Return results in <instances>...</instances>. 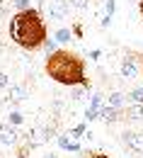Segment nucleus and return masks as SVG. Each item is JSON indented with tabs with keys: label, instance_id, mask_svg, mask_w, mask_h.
<instances>
[{
	"label": "nucleus",
	"instance_id": "1",
	"mask_svg": "<svg viewBox=\"0 0 143 158\" xmlns=\"http://www.w3.org/2000/svg\"><path fill=\"white\" fill-rule=\"evenodd\" d=\"M44 71L46 76L58 83V85H66V88H90V80H87V66H85V59L80 54L70 51V49H63L58 46L54 54H49L46 61H44Z\"/></svg>",
	"mask_w": 143,
	"mask_h": 158
},
{
	"label": "nucleus",
	"instance_id": "2",
	"mask_svg": "<svg viewBox=\"0 0 143 158\" xmlns=\"http://www.w3.org/2000/svg\"><path fill=\"white\" fill-rule=\"evenodd\" d=\"M10 39L24 51H39L49 39V27L37 7L15 12L10 20Z\"/></svg>",
	"mask_w": 143,
	"mask_h": 158
},
{
	"label": "nucleus",
	"instance_id": "3",
	"mask_svg": "<svg viewBox=\"0 0 143 158\" xmlns=\"http://www.w3.org/2000/svg\"><path fill=\"white\" fill-rule=\"evenodd\" d=\"M141 66H143V54H141V51L129 49V51L124 54V59H121L119 73H121V78L131 80V78H136V76L141 73Z\"/></svg>",
	"mask_w": 143,
	"mask_h": 158
},
{
	"label": "nucleus",
	"instance_id": "4",
	"mask_svg": "<svg viewBox=\"0 0 143 158\" xmlns=\"http://www.w3.org/2000/svg\"><path fill=\"white\" fill-rule=\"evenodd\" d=\"M70 15V2L68 0H51L49 2V17L54 22H63Z\"/></svg>",
	"mask_w": 143,
	"mask_h": 158
},
{
	"label": "nucleus",
	"instance_id": "5",
	"mask_svg": "<svg viewBox=\"0 0 143 158\" xmlns=\"http://www.w3.org/2000/svg\"><path fill=\"white\" fill-rule=\"evenodd\" d=\"M104 95L102 93H95L92 98H90V105L85 107V112H82V119L85 122H95V119H100V110H102L104 105Z\"/></svg>",
	"mask_w": 143,
	"mask_h": 158
},
{
	"label": "nucleus",
	"instance_id": "6",
	"mask_svg": "<svg viewBox=\"0 0 143 158\" xmlns=\"http://www.w3.org/2000/svg\"><path fill=\"white\" fill-rule=\"evenodd\" d=\"M0 143H2V146H17V143H20L17 127H12L10 122H7V124H0Z\"/></svg>",
	"mask_w": 143,
	"mask_h": 158
},
{
	"label": "nucleus",
	"instance_id": "7",
	"mask_svg": "<svg viewBox=\"0 0 143 158\" xmlns=\"http://www.w3.org/2000/svg\"><path fill=\"white\" fill-rule=\"evenodd\" d=\"M121 143L126 148L136 151V153H143V134L141 131H124L121 134Z\"/></svg>",
	"mask_w": 143,
	"mask_h": 158
},
{
	"label": "nucleus",
	"instance_id": "8",
	"mask_svg": "<svg viewBox=\"0 0 143 158\" xmlns=\"http://www.w3.org/2000/svg\"><path fill=\"white\" fill-rule=\"evenodd\" d=\"M100 119H102L104 124H117V122L126 119V114H124V110H119V107H109V105H104L102 110H100Z\"/></svg>",
	"mask_w": 143,
	"mask_h": 158
},
{
	"label": "nucleus",
	"instance_id": "9",
	"mask_svg": "<svg viewBox=\"0 0 143 158\" xmlns=\"http://www.w3.org/2000/svg\"><path fill=\"white\" fill-rule=\"evenodd\" d=\"M56 143H58V148L63 151H70V153H80V141H75V139H68V134H58L56 136Z\"/></svg>",
	"mask_w": 143,
	"mask_h": 158
},
{
	"label": "nucleus",
	"instance_id": "10",
	"mask_svg": "<svg viewBox=\"0 0 143 158\" xmlns=\"http://www.w3.org/2000/svg\"><path fill=\"white\" fill-rule=\"evenodd\" d=\"M27 98H29V88H27L24 83L10 88V102H12V105H17V102H22V100H27Z\"/></svg>",
	"mask_w": 143,
	"mask_h": 158
},
{
	"label": "nucleus",
	"instance_id": "11",
	"mask_svg": "<svg viewBox=\"0 0 143 158\" xmlns=\"http://www.w3.org/2000/svg\"><path fill=\"white\" fill-rule=\"evenodd\" d=\"M124 114H126V122H143V105H126Z\"/></svg>",
	"mask_w": 143,
	"mask_h": 158
},
{
	"label": "nucleus",
	"instance_id": "12",
	"mask_svg": "<svg viewBox=\"0 0 143 158\" xmlns=\"http://www.w3.org/2000/svg\"><path fill=\"white\" fill-rule=\"evenodd\" d=\"M107 105H109V107H119V110H124V105H129V102H126V95H124V93L114 90V93H109Z\"/></svg>",
	"mask_w": 143,
	"mask_h": 158
},
{
	"label": "nucleus",
	"instance_id": "13",
	"mask_svg": "<svg viewBox=\"0 0 143 158\" xmlns=\"http://www.w3.org/2000/svg\"><path fill=\"white\" fill-rule=\"evenodd\" d=\"M54 39L58 41V44H68V41L75 39V37H73V29H70V27H58V29L54 32Z\"/></svg>",
	"mask_w": 143,
	"mask_h": 158
},
{
	"label": "nucleus",
	"instance_id": "14",
	"mask_svg": "<svg viewBox=\"0 0 143 158\" xmlns=\"http://www.w3.org/2000/svg\"><path fill=\"white\" fill-rule=\"evenodd\" d=\"M126 102L129 105H143V88H131L126 93Z\"/></svg>",
	"mask_w": 143,
	"mask_h": 158
},
{
	"label": "nucleus",
	"instance_id": "15",
	"mask_svg": "<svg viewBox=\"0 0 143 158\" xmlns=\"http://www.w3.org/2000/svg\"><path fill=\"white\" fill-rule=\"evenodd\" d=\"M85 134H87V122H85V119H82L80 124H75V127H73V129L68 131V136H70V139H75V141H78V139H82Z\"/></svg>",
	"mask_w": 143,
	"mask_h": 158
},
{
	"label": "nucleus",
	"instance_id": "16",
	"mask_svg": "<svg viewBox=\"0 0 143 158\" xmlns=\"http://www.w3.org/2000/svg\"><path fill=\"white\" fill-rule=\"evenodd\" d=\"M7 122H10V124H12V127H20L22 122H24V114H22L20 110H12V112H10V114H7Z\"/></svg>",
	"mask_w": 143,
	"mask_h": 158
},
{
	"label": "nucleus",
	"instance_id": "17",
	"mask_svg": "<svg viewBox=\"0 0 143 158\" xmlns=\"http://www.w3.org/2000/svg\"><path fill=\"white\" fill-rule=\"evenodd\" d=\"M41 49H44V51H46V56H49V54H54V51L58 49V41H56V39H51V37H49V39L44 41V46H41Z\"/></svg>",
	"mask_w": 143,
	"mask_h": 158
},
{
	"label": "nucleus",
	"instance_id": "18",
	"mask_svg": "<svg viewBox=\"0 0 143 158\" xmlns=\"http://www.w3.org/2000/svg\"><path fill=\"white\" fill-rule=\"evenodd\" d=\"M114 12H117V0H107V2H104V15L114 17Z\"/></svg>",
	"mask_w": 143,
	"mask_h": 158
},
{
	"label": "nucleus",
	"instance_id": "19",
	"mask_svg": "<svg viewBox=\"0 0 143 158\" xmlns=\"http://www.w3.org/2000/svg\"><path fill=\"white\" fill-rule=\"evenodd\" d=\"M70 2V7H75V10H87L90 7V0H68Z\"/></svg>",
	"mask_w": 143,
	"mask_h": 158
},
{
	"label": "nucleus",
	"instance_id": "20",
	"mask_svg": "<svg viewBox=\"0 0 143 158\" xmlns=\"http://www.w3.org/2000/svg\"><path fill=\"white\" fill-rule=\"evenodd\" d=\"M12 5L17 7V12H22V10H29L32 7V0H12Z\"/></svg>",
	"mask_w": 143,
	"mask_h": 158
},
{
	"label": "nucleus",
	"instance_id": "21",
	"mask_svg": "<svg viewBox=\"0 0 143 158\" xmlns=\"http://www.w3.org/2000/svg\"><path fill=\"white\" fill-rule=\"evenodd\" d=\"M70 29H73V37H75V39H82V37H85V32H82V24H80V22H73V24H70Z\"/></svg>",
	"mask_w": 143,
	"mask_h": 158
},
{
	"label": "nucleus",
	"instance_id": "22",
	"mask_svg": "<svg viewBox=\"0 0 143 158\" xmlns=\"http://www.w3.org/2000/svg\"><path fill=\"white\" fill-rule=\"evenodd\" d=\"M2 88H10V78H7V76L0 71V90H2Z\"/></svg>",
	"mask_w": 143,
	"mask_h": 158
},
{
	"label": "nucleus",
	"instance_id": "23",
	"mask_svg": "<svg viewBox=\"0 0 143 158\" xmlns=\"http://www.w3.org/2000/svg\"><path fill=\"white\" fill-rule=\"evenodd\" d=\"M112 20H114V17H109V15H104V17H102V22H100V27H102V29H107V27L112 24Z\"/></svg>",
	"mask_w": 143,
	"mask_h": 158
},
{
	"label": "nucleus",
	"instance_id": "24",
	"mask_svg": "<svg viewBox=\"0 0 143 158\" xmlns=\"http://www.w3.org/2000/svg\"><path fill=\"white\" fill-rule=\"evenodd\" d=\"M100 56H102V49H92V51H90V59L92 61H97Z\"/></svg>",
	"mask_w": 143,
	"mask_h": 158
},
{
	"label": "nucleus",
	"instance_id": "25",
	"mask_svg": "<svg viewBox=\"0 0 143 158\" xmlns=\"http://www.w3.org/2000/svg\"><path fill=\"white\" fill-rule=\"evenodd\" d=\"M87 158H109V156H104V153H92V151H87Z\"/></svg>",
	"mask_w": 143,
	"mask_h": 158
},
{
	"label": "nucleus",
	"instance_id": "26",
	"mask_svg": "<svg viewBox=\"0 0 143 158\" xmlns=\"http://www.w3.org/2000/svg\"><path fill=\"white\" fill-rule=\"evenodd\" d=\"M138 10H141V17H143V0H138Z\"/></svg>",
	"mask_w": 143,
	"mask_h": 158
},
{
	"label": "nucleus",
	"instance_id": "27",
	"mask_svg": "<svg viewBox=\"0 0 143 158\" xmlns=\"http://www.w3.org/2000/svg\"><path fill=\"white\" fill-rule=\"evenodd\" d=\"M46 158H58V156H56V153H49V156H46Z\"/></svg>",
	"mask_w": 143,
	"mask_h": 158
},
{
	"label": "nucleus",
	"instance_id": "28",
	"mask_svg": "<svg viewBox=\"0 0 143 158\" xmlns=\"http://www.w3.org/2000/svg\"><path fill=\"white\" fill-rule=\"evenodd\" d=\"M141 78H143V66H141Z\"/></svg>",
	"mask_w": 143,
	"mask_h": 158
}]
</instances>
